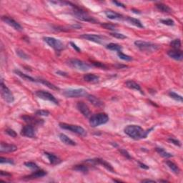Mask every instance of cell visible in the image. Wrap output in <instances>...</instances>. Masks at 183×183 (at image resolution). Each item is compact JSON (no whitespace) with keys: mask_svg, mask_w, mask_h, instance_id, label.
I'll return each instance as SVG.
<instances>
[{"mask_svg":"<svg viewBox=\"0 0 183 183\" xmlns=\"http://www.w3.org/2000/svg\"><path fill=\"white\" fill-rule=\"evenodd\" d=\"M133 11L134 13H135V14H140V12L138 11V10H136V9H133Z\"/></svg>","mask_w":183,"mask_h":183,"instance_id":"9f6ffc18","label":"cell"},{"mask_svg":"<svg viewBox=\"0 0 183 183\" xmlns=\"http://www.w3.org/2000/svg\"><path fill=\"white\" fill-rule=\"evenodd\" d=\"M85 162H88V163L92 164H101L104 167L106 168L107 170L111 172H115V170L112 167V166L111 165L109 162H107L102 159L100 158H95V159H92V160H85Z\"/></svg>","mask_w":183,"mask_h":183,"instance_id":"7c38bea8","label":"cell"},{"mask_svg":"<svg viewBox=\"0 0 183 183\" xmlns=\"http://www.w3.org/2000/svg\"><path fill=\"white\" fill-rule=\"evenodd\" d=\"M141 182H154L155 181L152 180H142Z\"/></svg>","mask_w":183,"mask_h":183,"instance_id":"db71d44e","label":"cell"},{"mask_svg":"<svg viewBox=\"0 0 183 183\" xmlns=\"http://www.w3.org/2000/svg\"><path fill=\"white\" fill-rule=\"evenodd\" d=\"M92 64H94L95 67H97L102 68V69H107V66L105 64H104L103 63H101V62H92Z\"/></svg>","mask_w":183,"mask_h":183,"instance_id":"7dc6e473","label":"cell"},{"mask_svg":"<svg viewBox=\"0 0 183 183\" xmlns=\"http://www.w3.org/2000/svg\"><path fill=\"white\" fill-rule=\"evenodd\" d=\"M57 74L60 75V76H63V77H67V73L64 72H62V71H57V72H56Z\"/></svg>","mask_w":183,"mask_h":183,"instance_id":"816d5d0a","label":"cell"},{"mask_svg":"<svg viewBox=\"0 0 183 183\" xmlns=\"http://www.w3.org/2000/svg\"><path fill=\"white\" fill-rule=\"evenodd\" d=\"M36 115L39 116H49L50 115V112L47 110H44V109H40V110H37L36 112Z\"/></svg>","mask_w":183,"mask_h":183,"instance_id":"ee69618b","label":"cell"},{"mask_svg":"<svg viewBox=\"0 0 183 183\" xmlns=\"http://www.w3.org/2000/svg\"><path fill=\"white\" fill-rule=\"evenodd\" d=\"M70 45L72 46V47L73 49H74V50L75 51H76V52H79V53H80V52H81V49L80 47H79L78 46H77L76 44H74V42H70Z\"/></svg>","mask_w":183,"mask_h":183,"instance_id":"c3c4849f","label":"cell"},{"mask_svg":"<svg viewBox=\"0 0 183 183\" xmlns=\"http://www.w3.org/2000/svg\"><path fill=\"white\" fill-rule=\"evenodd\" d=\"M125 86L127 87H128L129 89H134V90H136V91L141 92L142 94H143V92H142V91L141 87H140L137 82H134V81H133V80L127 81V82H126V83H125Z\"/></svg>","mask_w":183,"mask_h":183,"instance_id":"cb8c5ba5","label":"cell"},{"mask_svg":"<svg viewBox=\"0 0 183 183\" xmlns=\"http://www.w3.org/2000/svg\"><path fill=\"white\" fill-rule=\"evenodd\" d=\"M152 129H153V128H150V129L145 130L139 125H127L125 128L124 131H125L126 135L134 140H141L147 138L148 134Z\"/></svg>","mask_w":183,"mask_h":183,"instance_id":"6da1fadb","label":"cell"},{"mask_svg":"<svg viewBox=\"0 0 183 183\" xmlns=\"http://www.w3.org/2000/svg\"><path fill=\"white\" fill-rule=\"evenodd\" d=\"M80 38L84 39V40H88V41L95 42L97 44H103L105 41V39H106L105 36H102L98 34H84L80 36Z\"/></svg>","mask_w":183,"mask_h":183,"instance_id":"8fae6325","label":"cell"},{"mask_svg":"<svg viewBox=\"0 0 183 183\" xmlns=\"http://www.w3.org/2000/svg\"><path fill=\"white\" fill-rule=\"evenodd\" d=\"M135 44L137 47L140 49V50L142 51V52H147V53H152V52H156V51H157L160 47V46L157 44L142 41V40L135 41Z\"/></svg>","mask_w":183,"mask_h":183,"instance_id":"3957f363","label":"cell"},{"mask_svg":"<svg viewBox=\"0 0 183 183\" xmlns=\"http://www.w3.org/2000/svg\"><path fill=\"white\" fill-rule=\"evenodd\" d=\"M35 95L40 99L50 101L51 102L55 104V105H59V101L57 100V99L53 95L48 92L44 90H38L35 92Z\"/></svg>","mask_w":183,"mask_h":183,"instance_id":"30bf717a","label":"cell"},{"mask_svg":"<svg viewBox=\"0 0 183 183\" xmlns=\"http://www.w3.org/2000/svg\"><path fill=\"white\" fill-rule=\"evenodd\" d=\"M24 165L27 167H29L30 169H32V170H38V169L40 168L37 164H36V163H34V162H25V163H24Z\"/></svg>","mask_w":183,"mask_h":183,"instance_id":"f35d334b","label":"cell"},{"mask_svg":"<svg viewBox=\"0 0 183 183\" xmlns=\"http://www.w3.org/2000/svg\"><path fill=\"white\" fill-rule=\"evenodd\" d=\"M0 174H1V175H5V176H7V177L11 176V174H10L9 173H7V172H5L4 171H1Z\"/></svg>","mask_w":183,"mask_h":183,"instance_id":"f5cc1de1","label":"cell"},{"mask_svg":"<svg viewBox=\"0 0 183 183\" xmlns=\"http://www.w3.org/2000/svg\"><path fill=\"white\" fill-rule=\"evenodd\" d=\"M59 137H60V140H61V141H62L64 144H65V145H72V146L76 145V142L73 141L72 140H71L70 138H69L66 135H64V134H63V133L60 134Z\"/></svg>","mask_w":183,"mask_h":183,"instance_id":"484cf974","label":"cell"},{"mask_svg":"<svg viewBox=\"0 0 183 183\" xmlns=\"http://www.w3.org/2000/svg\"><path fill=\"white\" fill-rule=\"evenodd\" d=\"M117 55H118V57L121 59V60L127 61V62H129V61L133 60V57H130L129 55H127V54L123 53L122 52H117Z\"/></svg>","mask_w":183,"mask_h":183,"instance_id":"8d00e7d4","label":"cell"},{"mask_svg":"<svg viewBox=\"0 0 183 183\" xmlns=\"http://www.w3.org/2000/svg\"><path fill=\"white\" fill-rule=\"evenodd\" d=\"M2 20L4 22H5L6 24H7L8 25H9L10 27H13L15 30H17V31H22L23 29V28L20 24L18 23L17 22H16L15 19H12L11 17H7V16H3L2 17Z\"/></svg>","mask_w":183,"mask_h":183,"instance_id":"5bb4252c","label":"cell"},{"mask_svg":"<svg viewBox=\"0 0 183 183\" xmlns=\"http://www.w3.org/2000/svg\"><path fill=\"white\" fill-rule=\"evenodd\" d=\"M105 15L107 16V18L110 19L114 20H122L124 19V17L120 14L117 13V12L112 11V10H107L105 12Z\"/></svg>","mask_w":183,"mask_h":183,"instance_id":"ffe728a7","label":"cell"},{"mask_svg":"<svg viewBox=\"0 0 183 183\" xmlns=\"http://www.w3.org/2000/svg\"><path fill=\"white\" fill-rule=\"evenodd\" d=\"M44 154L48 158V160H50V162L52 164H57L62 162V160L54 154L50 153V152H44Z\"/></svg>","mask_w":183,"mask_h":183,"instance_id":"7402d4cb","label":"cell"},{"mask_svg":"<svg viewBox=\"0 0 183 183\" xmlns=\"http://www.w3.org/2000/svg\"><path fill=\"white\" fill-rule=\"evenodd\" d=\"M63 95L67 98H79V97H86L88 95L86 89H69L63 91Z\"/></svg>","mask_w":183,"mask_h":183,"instance_id":"8992f818","label":"cell"},{"mask_svg":"<svg viewBox=\"0 0 183 183\" xmlns=\"http://www.w3.org/2000/svg\"><path fill=\"white\" fill-rule=\"evenodd\" d=\"M43 40L50 47L53 48L56 52H60L61 51L64 50V44L60 40H57V39L54 37H50V36H44V37H43Z\"/></svg>","mask_w":183,"mask_h":183,"instance_id":"ba28073f","label":"cell"},{"mask_svg":"<svg viewBox=\"0 0 183 183\" xmlns=\"http://www.w3.org/2000/svg\"><path fill=\"white\" fill-rule=\"evenodd\" d=\"M72 7L74 8V14L77 19L82 20V21L84 22H92V23H96L98 21L96 19H95L94 17H90V16L88 15V14H87L86 12L83 11L81 9H80L79 7H77L76 5H72Z\"/></svg>","mask_w":183,"mask_h":183,"instance_id":"5b68a950","label":"cell"},{"mask_svg":"<svg viewBox=\"0 0 183 183\" xmlns=\"http://www.w3.org/2000/svg\"><path fill=\"white\" fill-rule=\"evenodd\" d=\"M106 48L107 50L112 51H117V52H121V50H123V47L118 44L115 43H109L107 44Z\"/></svg>","mask_w":183,"mask_h":183,"instance_id":"1f68e13d","label":"cell"},{"mask_svg":"<svg viewBox=\"0 0 183 183\" xmlns=\"http://www.w3.org/2000/svg\"><path fill=\"white\" fill-rule=\"evenodd\" d=\"M109 121V116L106 113H97L89 117V125L92 127H97L106 124Z\"/></svg>","mask_w":183,"mask_h":183,"instance_id":"7a4b0ae2","label":"cell"},{"mask_svg":"<svg viewBox=\"0 0 183 183\" xmlns=\"http://www.w3.org/2000/svg\"><path fill=\"white\" fill-rule=\"evenodd\" d=\"M67 64L73 69L82 72H86L91 69V66L89 64L77 59H70L67 61Z\"/></svg>","mask_w":183,"mask_h":183,"instance_id":"277c9868","label":"cell"},{"mask_svg":"<svg viewBox=\"0 0 183 183\" xmlns=\"http://www.w3.org/2000/svg\"><path fill=\"white\" fill-rule=\"evenodd\" d=\"M170 46L174 48V50H180L181 47V41L180 39H175V40H172L170 42Z\"/></svg>","mask_w":183,"mask_h":183,"instance_id":"e575fe53","label":"cell"},{"mask_svg":"<svg viewBox=\"0 0 183 183\" xmlns=\"http://www.w3.org/2000/svg\"><path fill=\"white\" fill-rule=\"evenodd\" d=\"M22 119H23L24 122L29 124L31 125H42L44 124L43 119H36L33 117L29 115H23L22 116Z\"/></svg>","mask_w":183,"mask_h":183,"instance_id":"2e32d148","label":"cell"},{"mask_svg":"<svg viewBox=\"0 0 183 183\" xmlns=\"http://www.w3.org/2000/svg\"><path fill=\"white\" fill-rule=\"evenodd\" d=\"M138 163H139V165L140 167L144 169V170H148V169H149V166L146 165V164L142 163V162H138Z\"/></svg>","mask_w":183,"mask_h":183,"instance_id":"f907efd6","label":"cell"},{"mask_svg":"<svg viewBox=\"0 0 183 183\" xmlns=\"http://www.w3.org/2000/svg\"><path fill=\"white\" fill-rule=\"evenodd\" d=\"M0 162H1V164H15V162L14 161L11 159H9V158H5L3 157H0Z\"/></svg>","mask_w":183,"mask_h":183,"instance_id":"60d3db41","label":"cell"},{"mask_svg":"<svg viewBox=\"0 0 183 183\" xmlns=\"http://www.w3.org/2000/svg\"><path fill=\"white\" fill-rule=\"evenodd\" d=\"M59 126H60V128H62L63 129L70 130V131L72 132V133L77 134V135H78L82 136V137H85V136L87 135V131L84 128L81 127V126L70 125V124L63 123H60L59 124Z\"/></svg>","mask_w":183,"mask_h":183,"instance_id":"52a82bcc","label":"cell"},{"mask_svg":"<svg viewBox=\"0 0 183 183\" xmlns=\"http://www.w3.org/2000/svg\"><path fill=\"white\" fill-rule=\"evenodd\" d=\"M77 108L85 117H87V118H89V117H91L90 109H89V107L87 106L86 104L83 102H77Z\"/></svg>","mask_w":183,"mask_h":183,"instance_id":"9a60e30c","label":"cell"},{"mask_svg":"<svg viewBox=\"0 0 183 183\" xmlns=\"http://www.w3.org/2000/svg\"><path fill=\"white\" fill-rule=\"evenodd\" d=\"M166 164H167V165L168 166V167L170 168L174 174H178L180 173V168H179V167L176 164H174L173 162L170 161V160H167V161H166Z\"/></svg>","mask_w":183,"mask_h":183,"instance_id":"f546056e","label":"cell"},{"mask_svg":"<svg viewBox=\"0 0 183 183\" xmlns=\"http://www.w3.org/2000/svg\"><path fill=\"white\" fill-rule=\"evenodd\" d=\"M87 97V99H88V100L93 105H94V106L97 107H102L104 106L103 102L100 100L99 98H97V97L94 96V95H88Z\"/></svg>","mask_w":183,"mask_h":183,"instance_id":"44dd1931","label":"cell"},{"mask_svg":"<svg viewBox=\"0 0 183 183\" xmlns=\"http://www.w3.org/2000/svg\"><path fill=\"white\" fill-rule=\"evenodd\" d=\"M155 150L157 151V152H158V154H160V156L163 157L164 158H170L172 157H173V155L171 153H169L166 151L165 150L163 149V148L161 147H156Z\"/></svg>","mask_w":183,"mask_h":183,"instance_id":"4dcf8cb0","label":"cell"},{"mask_svg":"<svg viewBox=\"0 0 183 183\" xmlns=\"http://www.w3.org/2000/svg\"><path fill=\"white\" fill-rule=\"evenodd\" d=\"M156 7L158 10H160V12H164V13H171L172 12V9L169 6L167 5H164L163 3H157L156 5Z\"/></svg>","mask_w":183,"mask_h":183,"instance_id":"4316f807","label":"cell"},{"mask_svg":"<svg viewBox=\"0 0 183 183\" xmlns=\"http://www.w3.org/2000/svg\"><path fill=\"white\" fill-rule=\"evenodd\" d=\"M17 150V147L12 144H7L2 142L0 146V152H13Z\"/></svg>","mask_w":183,"mask_h":183,"instance_id":"ac0fdd59","label":"cell"},{"mask_svg":"<svg viewBox=\"0 0 183 183\" xmlns=\"http://www.w3.org/2000/svg\"><path fill=\"white\" fill-rule=\"evenodd\" d=\"M14 72H15L17 75H18V76L21 77L22 79H23L24 80L29 81V82H37V80H35V79L33 78V77L29 76V75L24 74L23 72H21V71L15 70V71H14Z\"/></svg>","mask_w":183,"mask_h":183,"instance_id":"d4e9b609","label":"cell"},{"mask_svg":"<svg viewBox=\"0 0 183 183\" xmlns=\"http://www.w3.org/2000/svg\"><path fill=\"white\" fill-rule=\"evenodd\" d=\"M73 170H76V171L80 172L83 174H87L89 172V168L87 166L82 165V164H77L73 167Z\"/></svg>","mask_w":183,"mask_h":183,"instance_id":"d6a6232c","label":"cell"},{"mask_svg":"<svg viewBox=\"0 0 183 183\" xmlns=\"http://www.w3.org/2000/svg\"><path fill=\"white\" fill-rule=\"evenodd\" d=\"M167 55L173 60L181 61L183 58L182 52L180 50H172L167 52Z\"/></svg>","mask_w":183,"mask_h":183,"instance_id":"e0dca14e","label":"cell"},{"mask_svg":"<svg viewBox=\"0 0 183 183\" xmlns=\"http://www.w3.org/2000/svg\"><path fill=\"white\" fill-rule=\"evenodd\" d=\"M110 35L117 39H119V40H124V39L127 38V36L125 35L120 33H117V32H112V33H110Z\"/></svg>","mask_w":183,"mask_h":183,"instance_id":"7bdbcfd3","label":"cell"},{"mask_svg":"<svg viewBox=\"0 0 183 183\" xmlns=\"http://www.w3.org/2000/svg\"><path fill=\"white\" fill-rule=\"evenodd\" d=\"M1 95L2 98L5 99L7 103H12L15 101V97L11 92V90L5 85L3 80H1Z\"/></svg>","mask_w":183,"mask_h":183,"instance_id":"9c48e42d","label":"cell"},{"mask_svg":"<svg viewBox=\"0 0 183 183\" xmlns=\"http://www.w3.org/2000/svg\"><path fill=\"white\" fill-rule=\"evenodd\" d=\"M101 27H102L106 29L112 30V31H116V30H117V24H114L111 23H103L101 24Z\"/></svg>","mask_w":183,"mask_h":183,"instance_id":"836d02e7","label":"cell"},{"mask_svg":"<svg viewBox=\"0 0 183 183\" xmlns=\"http://www.w3.org/2000/svg\"><path fill=\"white\" fill-rule=\"evenodd\" d=\"M169 95H170V97H172V99H174V100L178 101V102H182L183 101V98L181 95L177 94V93L174 92H169Z\"/></svg>","mask_w":183,"mask_h":183,"instance_id":"d590c367","label":"cell"},{"mask_svg":"<svg viewBox=\"0 0 183 183\" xmlns=\"http://www.w3.org/2000/svg\"><path fill=\"white\" fill-rule=\"evenodd\" d=\"M84 80L86 81L87 82L89 83H97L99 80V77L95 74H85L84 77Z\"/></svg>","mask_w":183,"mask_h":183,"instance_id":"603a6c76","label":"cell"},{"mask_svg":"<svg viewBox=\"0 0 183 183\" xmlns=\"http://www.w3.org/2000/svg\"><path fill=\"white\" fill-rule=\"evenodd\" d=\"M5 133H7L8 135H9L10 137H12L15 138V137H17V134L15 131V130H13V129H9H9H7L5 130Z\"/></svg>","mask_w":183,"mask_h":183,"instance_id":"b9f144b4","label":"cell"},{"mask_svg":"<svg viewBox=\"0 0 183 183\" xmlns=\"http://www.w3.org/2000/svg\"><path fill=\"white\" fill-rule=\"evenodd\" d=\"M125 19H126V21H127L129 23L133 24V25H134V26H135V27H139V28H144L143 24H142V22H140L139 19H135V18L130 17H127L125 18Z\"/></svg>","mask_w":183,"mask_h":183,"instance_id":"f1b7e54d","label":"cell"},{"mask_svg":"<svg viewBox=\"0 0 183 183\" xmlns=\"http://www.w3.org/2000/svg\"><path fill=\"white\" fill-rule=\"evenodd\" d=\"M45 175H47V172L44 171V170H40L33 172V173L29 174V175L25 176L24 178V180H34V179L43 178V177H44Z\"/></svg>","mask_w":183,"mask_h":183,"instance_id":"d6986e66","label":"cell"},{"mask_svg":"<svg viewBox=\"0 0 183 183\" xmlns=\"http://www.w3.org/2000/svg\"><path fill=\"white\" fill-rule=\"evenodd\" d=\"M160 22L162 24H165L167 26H173L174 24V22L171 19H160Z\"/></svg>","mask_w":183,"mask_h":183,"instance_id":"ab89813d","label":"cell"},{"mask_svg":"<svg viewBox=\"0 0 183 183\" xmlns=\"http://www.w3.org/2000/svg\"><path fill=\"white\" fill-rule=\"evenodd\" d=\"M169 141H170L171 143L174 144V145L176 146H178V147H180L181 146V142L179 141L178 140H176V139H174V138H169L168 139Z\"/></svg>","mask_w":183,"mask_h":183,"instance_id":"bcb514c9","label":"cell"},{"mask_svg":"<svg viewBox=\"0 0 183 183\" xmlns=\"http://www.w3.org/2000/svg\"><path fill=\"white\" fill-rule=\"evenodd\" d=\"M119 152H120V153H121L122 154H123V155L124 157H125L126 158H127V159H129V160L132 159L131 155H130L129 152H128L126 150L120 149V150H119Z\"/></svg>","mask_w":183,"mask_h":183,"instance_id":"f6af8a7d","label":"cell"},{"mask_svg":"<svg viewBox=\"0 0 183 183\" xmlns=\"http://www.w3.org/2000/svg\"><path fill=\"white\" fill-rule=\"evenodd\" d=\"M112 3H113V4H115V5H116V6H117V7H119L125 8V5H123V3H121V2H119L113 1V2H112Z\"/></svg>","mask_w":183,"mask_h":183,"instance_id":"681fc988","label":"cell"},{"mask_svg":"<svg viewBox=\"0 0 183 183\" xmlns=\"http://www.w3.org/2000/svg\"><path fill=\"white\" fill-rule=\"evenodd\" d=\"M16 53H17V55L19 56L20 58L24 59V60H29V56H28L24 51L21 50H16Z\"/></svg>","mask_w":183,"mask_h":183,"instance_id":"74e56055","label":"cell"},{"mask_svg":"<svg viewBox=\"0 0 183 183\" xmlns=\"http://www.w3.org/2000/svg\"><path fill=\"white\" fill-rule=\"evenodd\" d=\"M37 82L41 83V84L45 85L46 87H47L48 88H50L51 89H52V90H55V91H59L60 90V88L57 86H56V85H54L52 84V83H51L49 82L47 80H42V79H39L37 80Z\"/></svg>","mask_w":183,"mask_h":183,"instance_id":"83f0119b","label":"cell"},{"mask_svg":"<svg viewBox=\"0 0 183 183\" xmlns=\"http://www.w3.org/2000/svg\"><path fill=\"white\" fill-rule=\"evenodd\" d=\"M21 135L24 137H27L29 138L36 137L35 129L34 126L31 125H27L24 126L21 130Z\"/></svg>","mask_w":183,"mask_h":183,"instance_id":"4fadbf2b","label":"cell"},{"mask_svg":"<svg viewBox=\"0 0 183 183\" xmlns=\"http://www.w3.org/2000/svg\"><path fill=\"white\" fill-rule=\"evenodd\" d=\"M72 27L74 28V29H80L81 25H80V24H75V25H72Z\"/></svg>","mask_w":183,"mask_h":183,"instance_id":"11a10c76","label":"cell"}]
</instances>
